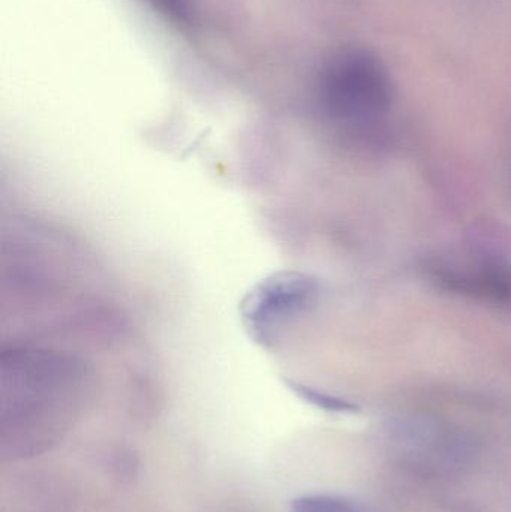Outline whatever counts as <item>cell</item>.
<instances>
[{"mask_svg":"<svg viewBox=\"0 0 511 512\" xmlns=\"http://www.w3.org/2000/svg\"><path fill=\"white\" fill-rule=\"evenodd\" d=\"M0 367L3 456L42 453L80 412L87 367L74 355L30 346L3 351Z\"/></svg>","mask_w":511,"mask_h":512,"instance_id":"6da1fadb","label":"cell"},{"mask_svg":"<svg viewBox=\"0 0 511 512\" xmlns=\"http://www.w3.org/2000/svg\"><path fill=\"white\" fill-rule=\"evenodd\" d=\"M318 105L324 117L342 131H372L392 110L393 86L386 66L366 48L335 51L321 68Z\"/></svg>","mask_w":511,"mask_h":512,"instance_id":"7a4b0ae2","label":"cell"},{"mask_svg":"<svg viewBox=\"0 0 511 512\" xmlns=\"http://www.w3.org/2000/svg\"><path fill=\"white\" fill-rule=\"evenodd\" d=\"M428 274L452 294L495 306L511 304V256L489 243H471L465 251L435 259Z\"/></svg>","mask_w":511,"mask_h":512,"instance_id":"3957f363","label":"cell"},{"mask_svg":"<svg viewBox=\"0 0 511 512\" xmlns=\"http://www.w3.org/2000/svg\"><path fill=\"white\" fill-rule=\"evenodd\" d=\"M291 512H372L365 505L335 495L300 496L291 502Z\"/></svg>","mask_w":511,"mask_h":512,"instance_id":"5b68a950","label":"cell"},{"mask_svg":"<svg viewBox=\"0 0 511 512\" xmlns=\"http://www.w3.org/2000/svg\"><path fill=\"white\" fill-rule=\"evenodd\" d=\"M317 291V283L302 274H282L263 283L243 310L252 334L263 342L272 339L282 322L314 303Z\"/></svg>","mask_w":511,"mask_h":512,"instance_id":"277c9868","label":"cell"},{"mask_svg":"<svg viewBox=\"0 0 511 512\" xmlns=\"http://www.w3.org/2000/svg\"><path fill=\"white\" fill-rule=\"evenodd\" d=\"M291 388L306 402L327 412H338V414H353L359 411V406L351 403L350 400L341 399L338 396L306 387V385L291 384Z\"/></svg>","mask_w":511,"mask_h":512,"instance_id":"8992f818","label":"cell"}]
</instances>
